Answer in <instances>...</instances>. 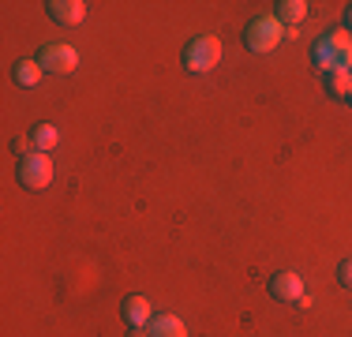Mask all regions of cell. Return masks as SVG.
<instances>
[{
    "label": "cell",
    "mask_w": 352,
    "mask_h": 337,
    "mask_svg": "<svg viewBox=\"0 0 352 337\" xmlns=\"http://www.w3.org/2000/svg\"><path fill=\"white\" fill-rule=\"evenodd\" d=\"M311 61L322 75L333 72H352V34L349 30H330L311 45Z\"/></svg>",
    "instance_id": "cell-1"
},
{
    "label": "cell",
    "mask_w": 352,
    "mask_h": 337,
    "mask_svg": "<svg viewBox=\"0 0 352 337\" xmlns=\"http://www.w3.org/2000/svg\"><path fill=\"white\" fill-rule=\"evenodd\" d=\"M285 30L281 23H278V15H255V19L244 27V45H248V53H274V49L285 41Z\"/></svg>",
    "instance_id": "cell-2"
},
{
    "label": "cell",
    "mask_w": 352,
    "mask_h": 337,
    "mask_svg": "<svg viewBox=\"0 0 352 337\" xmlns=\"http://www.w3.org/2000/svg\"><path fill=\"white\" fill-rule=\"evenodd\" d=\"M217 61H221V41H217L214 34H199V38H191L188 45H184V67H188L191 75L214 72Z\"/></svg>",
    "instance_id": "cell-3"
},
{
    "label": "cell",
    "mask_w": 352,
    "mask_h": 337,
    "mask_svg": "<svg viewBox=\"0 0 352 337\" xmlns=\"http://www.w3.org/2000/svg\"><path fill=\"white\" fill-rule=\"evenodd\" d=\"M15 176H19L23 188L30 191H41L53 184V157L49 154H38V150H30L27 157H19V165H15Z\"/></svg>",
    "instance_id": "cell-4"
},
{
    "label": "cell",
    "mask_w": 352,
    "mask_h": 337,
    "mask_svg": "<svg viewBox=\"0 0 352 337\" xmlns=\"http://www.w3.org/2000/svg\"><path fill=\"white\" fill-rule=\"evenodd\" d=\"M38 64L45 67V72L68 75V72H75V64H79V53H75L72 45H64V41H53V45L38 49Z\"/></svg>",
    "instance_id": "cell-5"
},
{
    "label": "cell",
    "mask_w": 352,
    "mask_h": 337,
    "mask_svg": "<svg viewBox=\"0 0 352 337\" xmlns=\"http://www.w3.org/2000/svg\"><path fill=\"white\" fill-rule=\"evenodd\" d=\"M304 277L296 274V270H281V274L270 277V296L281 300V303H300V296H304Z\"/></svg>",
    "instance_id": "cell-6"
},
{
    "label": "cell",
    "mask_w": 352,
    "mask_h": 337,
    "mask_svg": "<svg viewBox=\"0 0 352 337\" xmlns=\"http://www.w3.org/2000/svg\"><path fill=\"white\" fill-rule=\"evenodd\" d=\"M45 12H49V19L60 23V27H79V23L87 19V4H82V0H49Z\"/></svg>",
    "instance_id": "cell-7"
},
{
    "label": "cell",
    "mask_w": 352,
    "mask_h": 337,
    "mask_svg": "<svg viewBox=\"0 0 352 337\" xmlns=\"http://www.w3.org/2000/svg\"><path fill=\"white\" fill-rule=\"evenodd\" d=\"M120 315L128 318V326H150L154 323V303L142 296V292H135V296H128L120 303Z\"/></svg>",
    "instance_id": "cell-8"
},
{
    "label": "cell",
    "mask_w": 352,
    "mask_h": 337,
    "mask_svg": "<svg viewBox=\"0 0 352 337\" xmlns=\"http://www.w3.org/2000/svg\"><path fill=\"white\" fill-rule=\"evenodd\" d=\"M274 15H278L281 27L296 30L300 23H304V15H307V0H281V4H274Z\"/></svg>",
    "instance_id": "cell-9"
},
{
    "label": "cell",
    "mask_w": 352,
    "mask_h": 337,
    "mask_svg": "<svg viewBox=\"0 0 352 337\" xmlns=\"http://www.w3.org/2000/svg\"><path fill=\"white\" fill-rule=\"evenodd\" d=\"M30 142H34L38 154H53L56 142H60V131H56V124L41 120V124H34V131H30Z\"/></svg>",
    "instance_id": "cell-10"
},
{
    "label": "cell",
    "mask_w": 352,
    "mask_h": 337,
    "mask_svg": "<svg viewBox=\"0 0 352 337\" xmlns=\"http://www.w3.org/2000/svg\"><path fill=\"white\" fill-rule=\"evenodd\" d=\"M146 330H150V337H188V326L176 315H154V323Z\"/></svg>",
    "instance_id": "cell-11"
},
{
    "label": "cell",
    "mask_w": 352,
    "mask_h": 337,
    "mask_svg": "<svg viewBox=\"0 0 352 337\" xmlns=\"http://www.w3.org/2000/svg\"><path fill=\"white\" fill-rule=\"evenodd\" d=\"M41 75H45V67H41L38 61H19V64H15V67H12V79H15V83H19V87H23V90H30V87H38V83H41Z\"/></svg>",
    "instance_id": "cell-12"
},
{
    "label": "cell",
    "mask_w": 352,
    "mask_h": 337,
    "mask_svg": "<svg viewBox=\"0 0 352 337\" xmlns=\"http://www.w3.org/2000/svg\"><path fill=\"white\" fill-rule=\"evenodd\" d=\"M322 83H326V94H330V98H341V101H349V98H352V72L322 75Z\"/></svg>",
    "instance_id": "cell-13"
},
{
    "label": "cell",
    "mask_w": 352,
    "mask_h": 337,
    "mask_svg": "<svg viewBox=\"0 0 352 337\" xmlns=\"http://www.w3.org/2000/svg\"><path fill=\"white\" fill-rule=\"evenodd\" d=\"M338 281L345 285V289H352V259H341V266H338Z\"/></svg>",
    "instance_id": "cell-14"
},
{
    "label": "cell",
    "mask_w": 352,
    "mask_h": 337,
    "mask_svg": "<svg viewBox=\"0 0 352 337\" xmlns=\"http://www.w3.org/2000/svg\"><path fill=\"white\" fill-rule=\"evenodd\" d=\"M30 146H34V142H30V139H23V135H19V139H12V150H15L19 157H27V154H30Z\"/></svg>",
    "instance_id": "cell-15"
},
{
    "label": "cell",
    "mask_w": 352,
    "mask_h": 337,
    "mask_svg": "<svg viewBox=\"0 0 352 337\" xmlns=\"http://www.w3.org/2000/svg\"><path fill=\"white\" fill-rule=\"evenodd\" d=\"M128 337H150V330H146V326H131Z\"/></svg>",
    "instance_id": "cell-16"
},
{
    "label": "cell",
    "mask_w": 352,
    "mask_h": 337,
    "mask_svg": "<svg viewBox=\"0 0 352 337\" xmlns=\"http://www.w3.org/2000/svg\"><path fill=\"white\" fill-rule=\"evenodd\" d=\"M345 27H349V34H352V4L345 8Z\"/></svg>",
    "instance_id": "cell-17"
},
{
    "label": "cell",
    "mask_w": 352,
    "mask_h": 337,
    "mask_svg": "<svg viewBox=\"0 0 352 337\" xmlns=\"http://www.w3.org/2000/svg\"><path fill=\"white\" fill-rule=\"evenodd\" d=\"M349 105H352V98H349Z\"/></svg>",
    "instance_id": "cell-18"
}]
</instances>
